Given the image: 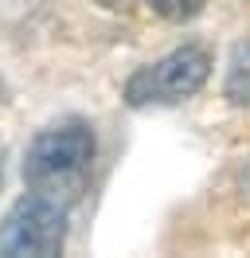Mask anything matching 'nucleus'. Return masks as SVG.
Wrapping results in <instances>:
<instances>
[{
	"label": "nucleus",
	"instance_id": "nucleus-1",
	"mask_svg": "<svg viewBox=\"0 0 250 258\" xmlns=\"http://www.w3.org/2000/svg\"><path fill=\"white\" fill-rule=\"evenodd\" d=\"M90 164H94V129L86 121H59L28 145L24 180L35 196H47L67 208L86 188Z\"/></svg>",
	"mask_w": 250,
	"mask_h": 258
},
{
	"label": "nucleus",
	"instance_id": "nucleus-2",
	"mask_svg": "<svg viewBox=\"0 0 250 258\" xmlns=\"http://www.w3.org/2000/svg\"><path fill=\"white\" fill-rule=\"evenodd\" d=\"M211 75V55L203 47H180L156 59V63L141 67L133 79L125 82V102L129 106H172L184 102L200 90Z\"/></svg>",
	"mask_w": 250,
	"mask_h": 258
},
{
	"label": "nucleus",
	"instance_id": "nucleus-3",
	"mask_svg": "<svg viewBox=\"0 0 250 258\" xmlns=\"http://www.w3.org/2000/svg\"><path fill=\"white\" fill-rule=\"evenodd\" d=\"M67 239V208L28 192L0 219V254L4 258H51Z\"/></svg>",
	"mask_w": 250,
	"mask_h": 258
},
{
	"label": "nucleus",
	"instance_id": "nucleus-4",
	"mask_svg": "<svg viewBox=\"0 0 250 258\" xmlns=\"http://www.w3.org/2000/svg\"><path fill=\"white\" fill-rule=\"evenodd\" d=\"M223 94L231 98L234 106H250V35L231 51V67H227Z\"/></svg>",
	"mask_w": 250,
	"mask_h": 258
},
{
	"label": "nucleus",
	"instance_id": "nucleus-5",
	"mask_svg": "<svg viewBox=\"0 0 250 258\" xmlns=\"http://www.w3.org/2000/svg\"><path fill=\"white\" fill-rule=\"evenodd\" d=\"M153 4V12L156 16H164V20H192V16H200L203 12V0H149Z\"/></svg>",
	"mask_w": 250,
	"mask_h": 258
},
{
	"label": "nucleus",
	"instance_id": "nucleus-6",
	"mask_svg": "<svg viewBox=\"0 0 250 258\" xmlns=\"http://www.w3.org/2000/svg\"><path fill=\"white\" fill-rule=\"evenodd\" d=\"M0 98H4V82H0Z\"/></svg>",
	"mask_w": 250,
	"mask_h": 258
}]
</instances>
